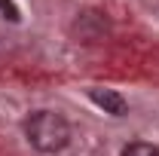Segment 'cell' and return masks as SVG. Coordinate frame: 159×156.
I'll list each match as a JSON object with an SVG mask.
<instances>
[{"mask_svg": "<svg viewBox=\"0 0 159 156\" xmlns=\"http://www.w3.org/2000/svg\"><path fill=\"white\" fill-rule=\"evenodd\" d=\"M122 156H159V147L156 144H147V141H135V144H129Z\"/></svg>", "mask_w": 159, "mask_h": 156, "instance_id": "4", "label": "cell"}, {"mask_svg": "<svg viewBox=\"0 0 159 156\" xmlns=\"http://www.w3.org/2000/svg\"><path fill=\"white\" fill-rule=\"evenodd\" d=\"M110 31V25H107V19L101 16V12H95V9H89V12H80L77 21L70 25V34L77 40H83V43H98V40H104V34Z\"/></svg>", "mask_w": 159, "mask_h": 156, "instance_id": "2", "label": "cell"}, {"mask_svg": "<svg viewBox=\"0 0 159 156\" xmlns=\"http://www.w3.org/2000/svg\"><path fill=\"white\" fill-rule=\"evenodd\" d=\"M25 138L40 153H61L67 147V141H70V126L61 113L37 110V113H31L25 119Z\"/></svg>", "mask_w": 159, "mask_h": 156, "instance_id": "1", "label": "cell"}, {"mask_svg": "<svg viewBox=\"0 0 159 156\" xmlns=\"http://www.w3.org/2000/svg\"><path fill=\"white\" fill-rule=\"evenodd\" d=\"M89 98H92V104H98L101 110L110 113V117H125V110H129L125 98L119 95V92H110V89H92Z\"/></svg>", "mask_w": 159, "mask_h": 156, "instance_id": "3", "label": "cell"}, {"mask_svg": "<svg viewBox=\"0 0 159 156\" xmlns=\"http://www.w3.org/2000/svg\"><path fill=\"white\" fill-rule=\"evenodd\" d=\"M0 12H3V19H9V21H19V6L12 3V0H0Z\"/></svg>", "mask_w": 159, "mask_h": 156, "instance_id": "5", "label": "cell"}]
</instances>
